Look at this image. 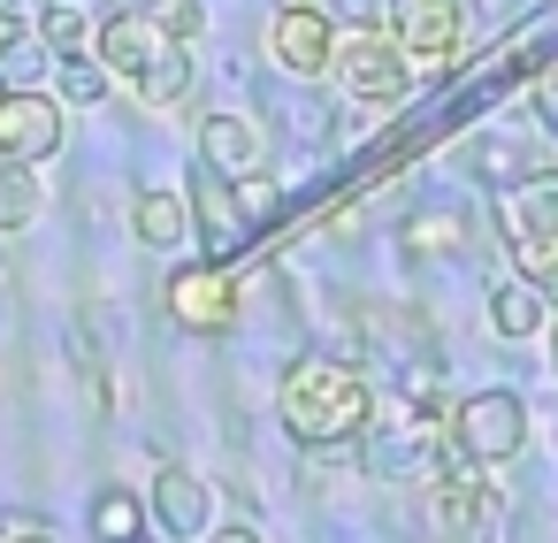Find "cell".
Instances as JSON below:
<instances>
[{
	"label": "cell",
	"instance_id": "603a6c76",
	"mask_svg": "<svg viewBox=\"0 0 558 543\" xmlns=\"http://www.w3.org/2000/svg\"><path fill=\"white\" fill-rule=\"evenodd\" d=\"M154 16H161L169 39H199V32H207V9H199V0H161Z\"/></svg>",
	"mask_w": 558,
	"mask_h": 543
},
{
	"label": "cell",
	"instance_id": "f546056e",
	"mask_svg": "<svg viewBox=\"0 0 558 543\" xmlns=\"http://www.w3.org/2000/svg\"><path fill=\"white\" fill-rule=\"evenodd\" d=\"M299 9H322V0H299Z\"/></svg>",
	"mask_w": 558,
	"mask_h": 543
},
{
	"label": "cell",
	"instance_id": "2e32d148",
	"mask_svg": "<svg viewBox=\"0 0 558 543\" xmlns=\"http://www.w3.org/2000/svg\"><path fill=\"white\" fill-rule=\"evenodd\" d=\"M192 85H199L192 55H177V47H169V55L138 77V100H146V108H177V100H192Z\"/></svg>",
	"mask_w": 558,
	"mask_h": 543
},
{
	"label": "cell",
	"instance_id": "d6986e66",
	"mask_svg": "<svg viewBox=\"0 0 558 543\" xmlns=\"http://www.w3.org/2000/svg\"><path fill=\"white\" fill-rule=\"evenodd\" d=\"M54 77H62V100H77V108L108 100V85H116L100 55H54Z\"/></svg>",
	"mask_w": 558,
	"mask_h": 543
},
{
	"label": "cell",
	"instance_id": "e0dca14e",
	"mask_svg": "<svg viewBox=\"0 0 558 543\" xmlns=\"http://www.w3.org/2000/svg\"><path fill=\"white\" fill-rule=\"evenodd\" d=\"M138 528H146V505L131 490H100L93 497V535L100 543H138Z\"/></svg>",
	"mask_w": 558,
	"mask_h": 543
},
{
	"label": "cell",
	"instance_id": "9c48e42d",
	"mask_svg": "<svg viewBox=\"0 0 558 543\" xmlns=\"http://www.w3.org/2000/svg\"><path fill=\"white\" fill-rule=\"evenodd\" d=\"M268 47H276V62L299 70V77H322V70L337 62V32H329V16H322V9H299V0L268 24Z\"/></svg>",
	"mask_w": 558,
	"mask_h": 543
},
{
	"label": "cell",
	"instance_id": "9a60e30c",
	"mask_svg": "<svg viewBox=\"0 0 558 543\" xmlns=\"http://www.w3.org/2000/svg\"><path fill=\"white\" fill-rule=\"evenodd\" d=\"M131 230L146 238V245H184V200L177 192H138V207H131Z\"/></svg>",
	"mask_w": 558,
	"mask_h": 543
},
{
	"label": "cell",
	"instance_id": "4dcf8cb0",
	"mask_svg": "<svg viewBox=\"0 0 558 543\" xmlns=\"http://www.w3.org/2000/svg\"><path fill=\"white\" fill-rule=\"evenodd\" d=\"M0 268H9V253H0Z\"/></svg>",
	"mask_w": 558,
	"mask_h": 543
},
{
	"label": "cell",
	"instance_id": "ba28073f",
	"mask_svg": "<svg viewBox=\"0 0 558 543\" xmlns=\"http://www.w3.org/2000/svg\"><path fill=\"white\" fill-rule=\"evenodd\" d=\"M93 39H100L108 77H123V85H138V77H146V70H154V62L177 47V39L161 32V16H154V9H123V16H108Z\"/></svg>",
	"mask_w": 558,
	"mask_h": 543
},
{
	"label": "cell",
	"instance_id": "ffe728a7",
	"mask_svg": "<svg viewBox=\"0 0 558 543\" xmlns=\"http://www.w3.org/2000/svg\"><path fill=\"white\" fill-rule=\"evenodd\" d=\"M405 245H413V253H428V245H466V215H459V207L413 215V222H405Z\"/></svg>",
	"mask_w": 558,
	"mask_h": 543
},
{
	"label": "cell",
	"instance_id": "5b68a950",
	"mask_svg": "<svg viewBox=\"0 0 558 543\" xmlns=\"http://www.w3.org/2000/svg\"><path fill=\"white\" fill-rule=\"evenodd\" d=\"M390 39L413 70H444L459 55V0H390Z\"/></svg>",
	"mask_w": 558,
	"mask_h": 543
},
{
	"label": "cell",
	"instance_id": "44dd1931",
	"mask_svg": "<svg viewBox=\"0 0 558 543\" xmlns=\"http://www.w3.org/2000/svg\"><path fill=\"white\" fill-rule=\"evenodd\" d=\"M54 62H47V47H32V39H16L9 32V70H0V77H9V85H39Z\"/></svg>",
	"mask_w": 558,
	"mask_h": 543
},
{
	"label": "cell",
	"instance_id": "52a82bcc",
	"mask_svg": "<svg viewBox=\"0 0 558 543\" xmlns=\"http://www.w3.org/2000/svg\"><path fill=\"white\" fill-rule=\"evenodd\" d=\"M169 314H177L184 329H199V337L230 329V314H238V283H230V268H222V261H192V268H177V276H169Z\"/></svg>",
	"mask_w": 558,
	"mask_h": 543
},
{
	"label": "cell",
	"instance_id": "1f68e13d",
	"mask_svg": "<svg viewBox=\"0 0 558 543\" xmlns=\"http://www.w3.org/2000/svg\"><path fill=\"white\" fill-rule=\"evenodd\" d=\"M0 93H9V77H0Z\"/></svg>",
	"mask_w": 558,
	"mask_h": 543
},
{
	"label": "cell",
	"instance_id": "6da1fadb",
	"mask_svg": "<svg viewBox=\"0 0 558 543\" xmlns=\"http://www.w3.org/2000/svg\"><path fill=\"white\" fill-rule=\"evenodd\" d=\"M375 413V390L367 375L337 367V360H299L283 375V429L299 444H352Z\"/></svg>",
	"mask_w": 558,
	"mask_h": 543
},
{
	"label": "cell",
	"instance_id": "277c9868",
	"mask_svg": "<svg viewBox=\"0 0 558 543\" xmlns=\"http://www.w3.org/2000/svg\"><path fill=\"white\" fill-rule=\"evenodd\" d=\"M329 70H344V85L360 100H405V85H413V62H405V47L390 32H352Z\"/></svg>",
	"mask_w": 558,
	"mask_h": 543
},
{
	"label": "cell",
	"instance_id": "8fae6325",
	"mask_svg": "<svg viewBox=\"0 0 558 543\" xmlns=\"http://www.w3.org/2000/svg\"><path fill=\"white\" fill-rule=\"evenodd\" d=\"M192 222H199V245H207L215 261H230V253L245 245V230H253L245 200H238V192H222V184H199V200H192Z\"/></svg>",
	"mask_w": 558,
	"mask_h": 543
},
{
	"label": "cell",
	"instance_id": "7c38bea8",
	"mask_svg": "<svg viewBox=\"0 0 558 543\" xmlns=\"http://www.w3.org/2000/svg\"><path fill=\"white\" fill-rule=\"evenodd\" d=\"M154 520H161L169 535H199V528H207V482H199L192 467H161V474H154Z\"/></svg>",
	"mask_w": 558,
	"mask_h": 543
},
{
	"label": "cell",
	"instance_id": "484cf974",
	"mask_svg": "<svg viewBox=\"0 0 558 543\" xmlns=\"http://www.w3.org/2000/svg\"><path fill=\"white\" fill-rule=\"evenodd\" d=\"M207 543H260V528H245V520H238V528H215Z\"/></svg>",
	"mask_w": 558,
	"mask_h": 543
},
{
	"label": "cell",
	"instance_id": "ac0fdd59",
	"mask_svg": "<svg viewBox=\"0 0 558 543\" xmlns=\"http://www.w3.org/2000/svg\"><path fill=\"white\" fill-rule=\"evenodd\" d=\"M39 215V177L32 161H0V230H24Z\"/></svg>",
	"mask_w": 558,
	"mask_h": 543
},
{
	"label": "cell",
	"instance_id": "4316f807",
	"mask_svg": "<svg viewBox=\"0 0 558 543\" xmlns=\"http://www.w3.org/2000/svg\"><path fill=\"white\" fill-rule=\"evenodd\" d=\"M9 32H16V24H9V16H0V47H9Z\"/></svg>",
	"mask_w": 558,
	"mask_h": 543
},
{
	"label": "cell",
	"instance_id": "7a4b0ae2",
	"mask_svg": "<svg viewBox=\"0 0 558 543\" xmlns=\"http://www.w3.org/2000/svg\"><path fill=\"white\" fill-rule=\"evenodd\" d=\"M497 230L520 253V276H543L558 261V169H527L497 192Z\"/></svg>",
	"mask_w": 558,
	"mask_h": 543
},
{
	"label": "cell",
	"instance_id": "7402d4cb",
	"mask_svg": "<svg viewBox=\"0 0 558 543\" xmlns=\"http://www.w3.org/2000/svg\"><path fill=\"white\" fill-rule=\"evenodd\" d=\"M85 39H93V24H85L77 9H47V47H54V55H77Z\"/></svg>",
	"mask_w": 558,
	"mask_h": 543
},
{
	"label": "cell",
	"instance_id": "5bb4252c",
	"mask_svg": "<svg viewBox=\"0 0 558 543\" xmlns=\"http://www.w3.org/2000/svg\"><path fill=\"white\" fill-rule=\"evenodd\" d=\"M436 520H444V535H474L482 520H489V505H482V490H474V474H436Z\"/></svg>",
	"mask_w": 558,
	"mask_h": 543
},
{
	"label": "cell",
	"instance_id": "cb8c5ba5",
	"mask_svg": "<svg viewBox=\"0 0 558 543\" xmlns=\"http://www.w3.org/2000/svg\"><path fill=\"white\" fill-rule=\"evenodd\" d=\"M0 543H54V535H47L39 520H24V512H16V520H0Z\"/></svg>",
	"mask_w": 558,
	"mask_h": 543
},
{
	"label": "cell",
	"instance_id": "8992f818",
	"mask_svg": "<svg viewBox=\"0 0 558 543\" xmlns=\"http://www.w3.org/2000/svg\"><path fill=\"white\" fill-rule=\"evenodd\" d=\"M62 146V108L32 85L0 93V161H47Z\"/></svg>",
	"mask_w": 558,
	"mask_h": 543
},
{
	"label": "cell",
	"instance_id": "83f0119b",
	"mask_svg": "<svg viewBox=\"0 0 558 543\" xmlns=\"http://www.w3.org/2000/svg\"><path fill=\"white\" fill-rule=\"evenodd\" d=\"M550 367H558V329H550Z\"/></svg>",
	"mask_w": 558,
	"mask_h": 543
},
{
	"label": "cell",
	"instance_id": "d4e9b609",
	"mask_svg": "<svg viewBox=\"0 0 558 543\" xmlns=\"http://www.w3.org/2000/svg\"><path fill=\"white\" fill-rule=\"evenodd\" d=\"M47 9H54V0H0V16H9V24H47Z\"/></svg>",
	"mask_w": 558,
	"mask_h": 543
},
{
	"label": "cell",
	"instance_id": "4fadbf2b",
	"mask_svg": "<svg viewBox=\"0 0 558 543\" xmlns=\"http://www.w3.org/2000/svg\"><path fill=\"white\" fill-rule=\"evenodd\" d=\"M543 314H550V291H543L535 276H512V283L489 291V322H497V337H535Z\"/></svg>",
	"mask_w": 558,
	"mask_h": 543
},
{
	"label": "cell",
	"instance_id": "f1b7e54d",
	"mask_svg": "<svg viewBox=\"0 0 558 543\" xmlns=\"http://www.w3.org/2000/svg\"><path fill=\"white\" fill-rule=\"evenodd\" d=\"M131 9H161V0H131Z\"/></svg>",
	"mask_w": 558,
	"mask_h": 543
},
{
	"label": "cell",
	"instance_id": "30bf717a",
	"mask_svg": "<svg viewBox=\"0 0 558 543\" xmlns=\"http://www.w3.org/2000/svg\"><path fill=\"white\" fill-rule=\"evenodd\" d=\"M199 161H207L222 184H238V177L268 169V138H260V123H245V116H207V123H199Z\"/></svg>",
	"mask_w": 558,
	"mask_h": 543
},
{
	"label": "cell",
	"instance_id": "3957f363",
	"mask_svg": "<svg viewBox=\"0 0 558 543\" xmlns=\"http://www.w3.org/2000/svg\"><path fill=\"white\" fill-rule=\"evenodd\" d=\"M451 436H459V451H466L474 467H497V459L520 451V436H527V406H520L512 390H474V398L451 413Z\"/></svg>",
	"mask_w": 558,
	"mask_h": 543
}]
</instances>
